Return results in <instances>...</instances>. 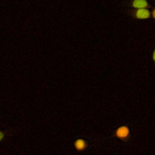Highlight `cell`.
<instances>
[{
    "instance_id": "6da1fadb",
    "label": "cell",
    "mask_w": 155,
    "mask_h": 155,
    "mask_svg": "<svg viewBox=\"0 0 155 155\" xmlns=\"http://www.w3.org/2000/svg\"><path fill=\"white\" fill-rule=\"evenodd\" d=\"M132 16L137 19H147L151 17V13L147 8H137L131 13Z\"/></svg>"
},
{
    "instance_id": "7a4b0ae2",
    "label": "cell",
    "mask_w": 155,
    "mask_h": 155,
    "mask_svg": "<svg viewBox=\"0 0 155 155\" xmlns=\"http://www.w3.org/2000/svg\"><path fill=\"white\" fill-rule=\"evenodd\" d=\"M130 134V129L126 125H122L117 128L115 131V134L116 137L124 141H125L128 139Z\"/></svg>"
},
{
    "instance_id": "3957f363",
    "label": "cell",
    "mask_w": 155,
    "mask_h": 155,
    "mask_svg": "<svg viewBox=\"0 0 155 155\" xmlns=\"http://www.w3.org/2000/svg\"><path fill=\"white\" fill-rule=\"evenodd\" d=\"M131 5L134 8H148L150 5L147 0H133L131 1Z\"/></svg>"
},
{
    "instance_id": "277c9868",
    "label": "cell",
    "mask_w": 155,
    "mask_h": 155,
    "mask_svg": "<svg viewBox=\"0 0 155 155\" xmlns=\"http://www.w3.org/2000/svg\"><path fill=\"white\" fill-rule=\"evenodd\" d=\"M74 146L78 151H82L87 148L88 143L85 140L83 139H78L75 141Z\"/></svg>"
},
{
    "instance_id": "5b68a950",
    "label": "cell",
    "mask_w": 155,
    "mask_h": 155,
    "mask_svg": "<svg viewBox=\"0 0 155 155\" xmlns=\"http://www.w3.org/2000/svg\"><path fill=\"white\" fill-rule=\"evenodd\" d=\"M4 134L2 132L0 131V141L4 138Z\"/></svg>"
},
{
    "instance_id": "8992f818",
    "label": "cell",
    "mask_w": 155,
    "mask_h": 155,
    "mask_svg": "<svg viewBox=\"0 0 155 155\" xmlns=\"http://www.w3.org/2000/svg\"><path fill=\"white\" fill-rule=\"evenodd\" d=\"M151 15H152V16L154 19H155V8L152 11V13H151Z\"/></svg>"
},
{
    "instance_id": "52a82bcc",
    "label": "cell",
    "mask_w": 155,
    "mask_h": 155,
    "mask_svg": "<svg viewBox=\"0 0 155 155\" xmlns=\"http://www.w3.org/2000/svg\"><path fill=\"white\" fill-rule=\"evenodd\" d=\"M152 57H153V59L154 62H155V49L154 50V51H153V56H152Z\"/></svg>"
}]
</instances>
